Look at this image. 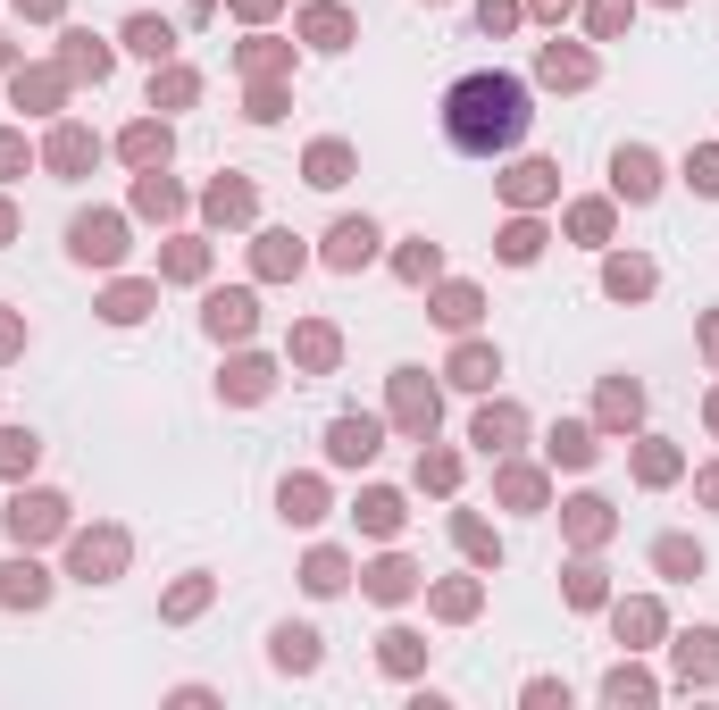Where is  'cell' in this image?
I'll return each mask as SVG.
<instances>
[{"label":"cell","mask_w":719,"mask_h":710,"mask_svg":"<svg viewBox=\"0 0 719 710\" xmlns=\"http://www.w3.org/2000/svg\"><path fill=\"white\" fill-rule=\"evenodd\" d=\"M76 259H118V226H109V218H84V226H76Z\"/></svg>","instance_id":"obj_2"},{"label":"cell","mask_w":719,"mask_h":710,"mask_svg":"<svg viewBox=\"0 0 719 710\" xmlns=\"http://www.w3.org/2000/svg\"><path fill=\"white\" fill-rule=\"evenodd\" d=\"M527 84L519 76H460L444 92V142L452 151H469V159H494L510 151V142L527 134Z\"/></svg>","instance_id":"obj_1"},{"label":"cell","mask_w":719,"mask_h":710,"mask_svg":"<svg viewBox=\"0 0 719 710\" xmlns=\"http://www.w3.org/2000/svg\"><path fill=\"white\" fill-rule=\"evenodd\" d=\"M126 42H134V51H151V59H159V51H168V26H151V17H134V26H126Z\"/></svg>","instance_id":"obj_11"},{"label":"cell","mask_w":719,"mask_h":710,"mask_svg":"<svg viewBox=\"0 0 719 710\" xmlns=\"http://www.w3.org/2000/svg\"><path fill=\"white\" fill-rule=\"evenodd\" d=\"M402 418H410V426H427V418H435V393L419 385V376H402Z\"/></svg>","instance_id":"obj_10"},{"label":"cell","mask_w":719,"mask_h":710,"mask_svg":"<svg viewBox=\"0 0 719 710\" xmlns=\"http://www.w3.org/2000/svg\"><path fill=\"white\" fill-rule=\"evenodd\" d=\"M368 452H377V426H368V418H343V426H335V460H368Z\"/></svg>","instance_id":"obj_3"},{"label":"cell","mask_w":719,"mask_h":710,"mask_svg":"<svg viewBox=\"0 0 719 710\" xmlns=\"http://www.w3.org/2000/svg\"><path fill=\"white\" fill-rule=\"evenodd\" d=\"M368 243H377L368 226H335V268H360V259H368Z\"/></svg>","instance_id":"obj_8"},{"label":"cell","mask_w":719,"mask_h":710,"mask_svg":"<svg viewBox=\"0 0 719 710\" xmlns=\"http://www.w3.org/2000/svg\"><path fill=\"white\" fill-rule=\"evenodd\" d=\"M9 527H17V535H42V527H59V502H51V493H34V502H17V510H9Z\"/></svg>","instance_id":"obj_5"},{"label":"cell","mask_w":719,"mask_h":710,"mask_svg":"<svg viewBox=\"0 0 719 710\" xmlns=\"http://www.w3.org/2000/svg\"><path fill=\"white\" fill-rule=\"evenodd\" d=\"M276 660H285V669H310V660H318V635H310V627H276Z\"/></svg>","instance_id":"obj_4"},{"label":"cell","mask_w":719,"mask_h":710,"mask_svg":"<svg viewBox=\"0 0 719 710\" xmlns=\"http://www.w3.org/2000/svg\"><path fill=\"white\" fill-rule=\"evenodd\" d=\"M210 326H218V335H243V326H251V301H243V293H218V301H210Z\"/></svg>","instance_id":"obj_6"},{"label":"cell","mask_w":719,"mask_h":710,"mask_svg":"<svg viewBox=\"0 0 719 710\" xmlns=\"http://www.w3.org/2000/svg\"><path fill=\"white\" fill-rule=\"evenodd\" d=\"M619 193H653V159H644V151H619Z\"/></svg>","instance_id":"obj_7"},{"label":"cell","mask_w":719,"mask_h":710,"mask_svg":"<svg viewBox=\"0 0 719 710\" xmlns=\"http://www.w3.org/2000/svg\"><path fill=\"white\" fill-rule=\"evenodd\" d=\"M34 460V435H0V468H26Z\"/></svg>","instance_id":"obj_12"},{"label":"cell","mask_w":719,"mask_h":710,"mask_svg":"<svg viewBox=\"0 0 719 710\" xmlns=\"http://www.w3.org/2000/svg\"><path fill=\"white\" fill-rule=\"evenodd\" d=\"M694 184H703V193H719V151H703V159H694Z\"/></svg>","instance_id":"obj_13"},{"label":"cell","mask_w":719,"mask_h":710,"mask_svg":"<svg viewBox=\"0 0 719 710\" xmlns=\"http://www.w3.org/2000/svg\"><path fill=\"white\" fill-rule=\"evenodd\" d=\"M0 594H9V602H42V594H51V585H42V568H26V560H17V568H9V585H0Z\"/></svg>","instance_id":"obj_9"}]
</instances>
